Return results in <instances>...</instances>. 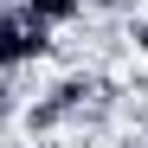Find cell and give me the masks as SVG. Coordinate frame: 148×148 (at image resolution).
<instances>
[{
    "label": "cell",
    "mask_w": 148,
    "mask_h": 148,
    "mask_svg": "<svg viewBox=\"0 0 148 148\" xmlns=\"http://www.w3.org/2000/svg\"><path fill=\"white\" fill-rule=\"evenodd\" d=\"M90 7H97V13H135L142 0H90Z\"/></svg>",
    "instance_id": "cell-1"
}]
</instances>
